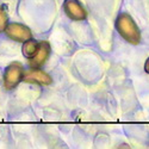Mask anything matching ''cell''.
<instances>
[{
    "label": "cell",
    "mask_w": 149,
    "mask_h": 149,
    "mask_svg": "<svg viewBox=\"0 0 149 149\" xmlns=\"http://www.w3.org/2000/svg\"><path fill=\"white\" fill-rule=\"evenodd\" d=\"M117 29L119 31V33L125 38L127 41L134 43V44H137L141 40V36H140V30L136 26V24L134 23V20L129 17L123 15L118 18L117 20Z\"/></svg>",
    "instance_id": "6da1fadb"
},
{
    "label": "cell",
    "mask_w": 149,
    "mask_h": 149,
    "mask_svg": "<svg viewBox=\"0 0 149 149\" xmlns=\"http://www.w3.org/2000/svg\"><path fill=\"white\" fill-rule=\"evenodd\" d=\"M24 78V68L20 63L15 62L11 63L5 69V75H4V84L7 90L15 88L16 86L23 80Z\"/></svg>",
    "instance_id": "7a4b0ae2"
},
{
    "label": "cell",
    "mask_w": 149,
    "mask_h": 149,
    "mask_svg": "<svg viewBox=\"0 0 149 149\" xmlns=\"http://www.w3.org/2000/svg\"><path fill=\"white\" fill-rule=\"evenodd\" d=\"M6 35L10 38L17 42H26L31 38V31L28 26L22 25V24H10L5 29Z\"/></svg>",
    "instance_id": "3957f363"
},
{
    "label": "cell",
    "mask_w": 149,
    "mask_h": 149,
    "mask_svg": "<svg viewBox=\"0 0 149 149\" xmlns=\"http://www.w3.org/2000/svg\"><path fill=\"white\" fill-rule=\"evenodd\" d=\"M23 80L29 84H37V85H49L52 82V78L43 70L32 69L28 73H24Z\"/></svg>",
    "instance_id": "277c9868"
},
{
    "label": "cell",
    "mask_w": 149,
    "mask_h": 149,
    "mask_svg": "<svg viewBox=\"0 0 149 149\" xmlns=\"http://www.w3.org/2000/svg\"><path fill=\"white\" fill-rule=\"evenodd\" d=\"M66 13L74 20H80L86 17V11L78 0H66L65 3Z\"/></svg>",
    "instance_id": "5b68a950"
},
{
    "label": "cell",
    "mask_w": 149,
    "mask_h": 149,
    "mask_svg": "<svg viewBox=\"0 0 149 149\" xmlns=\"http://www.w3.org/2000/svg\"><path fill=\"white\" fill-rule=\"evenodd\" d=\"M49 54H50V48L48 43H41L38 47V50L35 54L33 57L30 58V65L32 67H40L48 60Z\"/></svg>",
    "instance_id": "8992f818"
},
{
    "label": "cell",
    "mask_w": 149,
    "mask_h": 149,
    "mask_svg": "<svg viewBox=\"0 0 149 149\" xmlns=\"http://www.w3.org/2000/svg\"><path fill=\"white\" fill-rule=\"evenodd\" d=\"M38 43L32 41L31 38L28 40L26 42H24V45H23V53L24 55H25L28 58H31L35 56V54L37 53V50H38Z\"/></svg>",
    "instance_id": "52a82bcc"
},
{
    "label": "cell",
    "mask_w": 149,
    "mask_h": 149,
    "mask_svg": "<svg viewBox=\"0 0 149 149\" xmlns=\"http://www.w3.org/2000/svg\"><path fill=\"white\" fill-rule=\"evenodd\" d=\"M6 24H7V13L5 8L0 5V32L1 31H5L6 29Z\"/></svg>",
    "instance_id": "ba28073f"
},
{
    "label": "cell",
    "mask_w": 149,
    "mask_h": 149,
    "mask_svg": "<svg viewBox=\"0 0 149 149\" xmlns=\"http://www.w3.org/2000/svg\"><path fill=\"white\" fill-rule=\"evenodd\" d=\"M146 72L149 73V58H148L147 62H146Z\"/></svg>",
    "instance_id": "9c48e42d"
}]
</instances>
